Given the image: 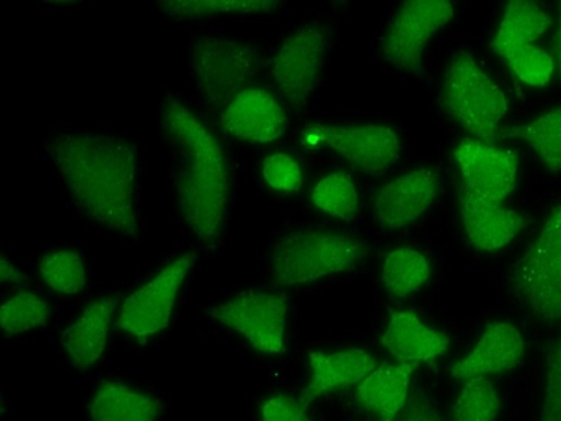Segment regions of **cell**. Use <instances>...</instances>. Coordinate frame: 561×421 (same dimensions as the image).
Wrapping results in <instances>:
<instances>
[{
	"label": "cell",
	"instance_id": "cell-1",
	"mask_svg": "<svg viewBox=\"0 0 561 421\" xmlns=\"http://www.w3.org/2000/svg\"><path fill=\"white\" fill-rule=\"evenodd\" d=\"M161 129L181 218L205 247L216 249L226 224L231 177L218 138L176 96H165Z\"/></svg>",
	"mask_w": 561,
	"mask_h": 421
},
{
	"label": "cell",
	"instance_id": "cell-2",
	"mask_svg": "<svg viewBox=\"0 0 561 421\" xmlns=\"http://www.w3.org/2000/svg\"><path fill=\"white\" fill-rule=\"evenodd\" d=\"M46 153L81 214L103 229L138 238L137 156L130 143L100 134H61Z\"/></svg>",
	"mask_w": 561,
	"mask_h": 421
},
{
	"label": "cell",
	"instance_id": "cell-3",
	"mask_svg": "<svg viewBox=\"0 0 561 421\" xmlns=\"http://www.w3.org/2000/svg\"><path fill=\"white\" fill-rule=\"evenodd\" d=\"M367 247L334 231L304 230L282 239L273 252L277 284L294 287L329 274L351 272L366 258Z\"/></svg>",
	"mask_w": 561,
	"mask_h": 421
},
{
	"label": "cell",
	"instance_id": "cell-4",
	"mask_svg": "<svg viewBox=\"0 0 561 421\" xmlns=\"http://www.w3.org/2000/svg\"><path fill=\"white\" fill-rule=\"evenodd\" d=\"M440 104L448 115L483 143H494L499 122L508 111L501 89L467 52L453 56L445 72Z\"/></svg>",
	"mask_w": 561,
	"mask_h": 421
},
{
	"label": "cell",
	"instance_id": "cell-5",
	"mask_svg": "<svg viewBox=\"0 0 561 421\" xmlns=\"http://www.w3.org/2000/svg\"><path fill=\"white\" fill-rule=\"evenodd\" d=\"M513 295L543 320H561V206L510 273Z\"/></svg>",
	"mask_w": 561,
	"mask_h": 421
},
{
	"label": "cell",
	"instance_id": "cell-6",
	"mask_svg": "<svg viewBox=\"0 0 561 421\" xmlns=\"http://www.w3.org/2000/svg\"><path fill=\"white\" fill-rule=\"evenodd\" d=\"M257 49L242 42L204 36L192 46V69L204 102L220 112L247 91L259 68Z\"/></svg>",
	"mask_w": 561,
	"mask_h": 421
},
{
	"label": "cell",
	"instance_id": "cell-7",
	"mask_svg": "<svg viewBox=\"0 0 561 421\" xmlns=\"http://www.w3.org/2000/svg\"><path fill=\"white\" fill-rule=\"evenodd\" d=\"M455 10L444 0H410L402 3L381 41L385 59L394 68L423 76L425 46L437 31L451 22Z\"/></svg>",
	"mask_w": 561,
	"mask_h": 421
},
{
	"label": "cell",
	"instance_id": "cell-8",
	"mask_svg": "<svg viewBox=\"0 0 561 421\" xmlns=\"http://www.w3.org/2000/svg\"><path fill=\"white\" fill-rule=\"evenodd\" d=\"M308 146H327L369 175L385 172L400 157L397 133L386 126H332L308 123L301 133Z\"/></svg>",
	"mask_w": 561,
	"mask_h": 421
},
{
	"label": "cell",
	"instance_id": "cell-9",
	"mask_svg": "<svg viewBox=\"0 0 561 421\" xmlns=\"http://www.w3.org/2000/svg\"><path fill=\"white\" fill-rule=\"evenodd\" d=\"M328 48V30L304 26L286 37L271 60V76L297 111L307 106L319 83Z\"/></svg>",
	"mask_w": 561,
	"mask_h": 421
},
{
	"label": "cell",
	"instance_id": "cell-10",
	"mask_svg": "<svg viewBox=\"0 0 561 421\" xmlns=\"http://www.w3.org/2000/svg\"><path fill=\"white\" fill-rule=\"evenodd\" d=\"M196 259L195 252L183 254L165 266L149 284L127 297L117 322L119 330L138 339H147L168 328L178 289Z\"/></svg>",
	"mask_w": 561,
	"mask_h": 421
},
{
	"label": "cell",
	"instance_id": "cell-11",
	"mask_svg": "<svg viewBox=\"0 0 561 421\" xmlns=\"http://www.w3.org/2000/svg\"><path fill=\"white\" fill-rule=\"evenodd\" d=\"M288 300L268 293L247 292L216 305L208 315L238 331L262 353H284Z\"/></svg>",
	"mask_w": 561,
	"mask_h": 421
},
{
	"label": "cell",
	"instance_id": "cell-12",
	"mask_svg": "<svg viewBox=\"0 0 561 421\" xmlns=\"http://www.w3.org/2000/svg\"><path fill=\"white\" fill-rule=\"evenodd\" d=\"M455 157L462 172L463 187L478 198L502 204L516 187L518 160L514 150L463 140Z\"/></svg>",
	"mask_w": 561,
	"mask_h": 421
},
{
	"label": "cell",
	"instance_id": "cell-13",
	"mask_svg": "<svg viewBox=\"0 0 561 421\" xmlns=\"http://www.w3.org/2000/svg\"><path fill=\"white\" fill-rule=\"evenodd\" d=\"M439 191V175L417 169L382 185L374 196L378 223L387 230L410 226L427 212Z\"/></svg>",
	"mask_w": 561,
	"mask_h": 421
},
{
	"label": "cell",
	"instance_id": "cell-14",
	"mask_svg": "<svg viewBox=\"0 0 561 421\" xmlns=\"http://www.w3.org/2000/svg\"><path fill=\"white\" fill-rule=\"evenodd\" d=\"M288 118L280 103L263 89H247L220 115L224 133L247 143H273L285 134Z\"/></svg>",
	"mask_w": 561,
	"mask_h": 421
},
{
	"label": "cell",
	"instance_id": "cell-15",
	"mask_svg": "<svg viewBox=\"0 0 561 421\" xmlns=\"http://www.w3.org/2000/svg\"><path fill=\"white\" fill-rule=\"evenodd\" d=\"M460 198L467 237L471 246L483 252H496L508 246L531 223V219L501 204L478 198L466 187L460 191Z\"/></svg>",
	"mask_w": 561,
	"mask_h": 421
},
{
	"label": "cell",
	"instance_id": "cell-16",
	"mask_svg": "<svg viewBox=\"0 0 561 421\" xmlns=\"http://www.w3.org/2000/svg\"><path fill=\"white\" fill-rule=\"evenodd\" d=\"M309 362H311L312 368L311 382L304 389L299 399L305 409L317 397L357 385L377 369V361L373 355L358 350V348L334 354L311 353Z\"/></svg>",
	"mask_w": 561,
	"mask_h": 421
},
{
	"label": "cell",
	"instance_id": "cell-17",
	"mask_svg": "<svg viewBox=\"0 0 561 421\" xmlns=\"http://www.w3.org/2000/svg\"><path fill=\"white\" fill-rule=\"evenodd\" d=\"M524 357V339L511 323H491L478 345L450 373L455 378H473L516 368Z\"/></svg>",
	"mask_w": 561,
	"mask_h": 421
},
{
	"label": "cell",
	"instance_id": "cell-18",
	"mask_svg": "<svg viewBox=\"0 0 561 421\" xmlns=\"http://www.w3.org/2000/svg\"><path fill=\"white\" fill-rule=\"evenodd\" d=\"M118 297L107 296L88 305L83 315L66 328L60 343L73 368L84 371L94 366L106 348L107 328L117 307Z\"/></svg>",
	"mask_w": 561,
	"mask_h": 421
},
{
	"label": "cell",
	"instance_id": "cell-19",
	"mask_svg": "<svg viewBox=\"0 0 561 421\" xmlns=\"http://www.w3.org/2000/svg\"><path fill=\"white\" fill-rule=\"evenodd\" d=\"M416 368L417 363L379 366L358 385V403L375 412L379 421H397L408 403L410 376Z\"/></svg>",
	"mask_w": 561,
	"mask_h": 421
},
{
	"label": "cell",
	"instance_id": "cell-20",
	"mask_svg": "<svg viewBox=\"0 0 561 421\" xmlns=\"http://www.w3.org/2000/svg\"><path fill=\"white\" fill-rule=\"evenodd\" d=\"M381 343L402 363L432 361L444 354L448 338L431 330L417 319L415 312L390 311V322Z\"/></svg>",
	"mask_w": 561,
	"mask_h": 421
},
{
	"label": "cell",
	"instance_id": "cell-21",
	"mask_svg": "<svg viewBox=\"0 0 561 421\" xmlns=\"http://www.w3.org/2000/svg\"><path fill=\"white\" fill-rule=\"evenodd\" d=\"M92 421H157L161 403L126 385L104 382L89 405Z\"/></svg>",
	"mask_w": 561,
	"mask_h": 421
},
{
	"label": "cell",
	"instance_id": "cell-22",
	"mask_svg": "<svg viewBox=\"0 0 561 421\" xmlns=\"http://www.w3.org/2000/svg\"><path fill=\"white\" fill-rule=\"evenodd\" d=\"M552 19L539 5L524 0H514L506 7L505 18L491 48L497 54L522 45H533L551 26Z\"/></svg>",
	"mask_w": 561,
	"mask_h": 421
},
{
	"label": "cell",
	"instance_id": "cell-23",
	"mask_svg": "<svg viewBox=\"0 0 561 421\" xmlns=\"http://www.w3.org/2000/svg\"><path fill=\"white\" fill-rule=\"evenodd\" d=\"M518 138L528 143L547 168L561 170V107L547 112L529 125L499 127L494 141Z\"/></svg>",
	"mask_w": 561,
	"mask_h": 421
},
{
	"label": "cell",
	"instance_id": "cell-24",
	"mask_svg": "<svg viewBox=\"0 0 561 421\" xmlns=\"http://www.w3.org/2000/svg\"><path fill=\"white\" fill-rule=\"evenodd\" d=\"M431 277V264L416 250L398 249L387 254L382 281L390 295L404 297L423 287Z\"/></svg>",
	"mask_w": 561,
	"mask_h": 421
},
{
	"label": "cell",
	"instance_id": "cell-25",
	"mask_svg": "<svg viewBox=\"0 0 561 421\" xmlns=\"http://www.w3.org/2000/svg\"><path fill=\"white\" fill-rule=\"evenodd\" d=\"M274 0H164L160 8L178 19H204L219 14H262L277 10Z\"/></svg>",
	"mask_w": 561,
	"mask_h": 421
},
{
	"label": "cell",
	"instance_id": "cell-26",
	"mask_svg": "<svg viewBox=\"0 0 561 421\" xmlns=\"http://www.w3.org/2000/svg\"><path fill=\"white\" fill-rule=\"evenodd\" d=\"M312 201L320 210L351 221L358 214V193L346 172H335L319 181L312 192Z\"/></svg>",
	"mask_w": 561,
	"mask_h": 421
},
{
	"label": "cell",
	"instance_id": "cell-27",
	"mask_svg": "<svg viewBox=\"0 0 561 421\" xmlns=\"http://www.w3.org/2000/svg\"><path fill=\"white\" fill-rule=\"evenodd\" d=\"M38 272L49 287L64 295H77L87 285V270L77 252L60 250L45 254Z\"/></svg>",
	"mask_w": 561,
	"mask_h": 421
},
{
	"label": "cell",
	"instance_id": "cell-28",
	"mask_svg": "<svg viewBox=\"0 0 561 421\" xmlns=\"http://www.w3.org/2000/svg\"><path fill=\"white\" fill-rule=\"evenodd\" d=\"M501 411L496 388L483 377L470 378L463 386L455 408L453 421H494Z\"/></svg>",
	"mask_w": 561,
	"mask_h": 421
},
{
	"label": "cell",
	"instance_id": "cell-29",
	"mask_svg": "<svg viewBox=\"0 0 561 421\" xmlns=\"http://www.w3.org/2000/svg\"><path fill=\"white\" fill-rule=\"evenodd\" d=\"M48 318V305L30 292H21L11 297L0 310V326L7 335L21 334L44 327Z\"/></svg>",
	"mask_w": 561,
	"mask_h": 421
},
{
	"label": "cell",
	"instance_id": "cell-30",
	"mask_svg": "<svg viewBox=\"0 0 561 421\" xmlns=\"http://www.w3.org/2000/svg\"><path fill=\"white\" fill-rule=\"evenodd\" d=\"M514 75L531 87H545L554 72V60L543 49L534 45H522L503 54Z\"/></svg>",
	"mask_w": 561,
	"mask_h": 421
},
{
	"label": "cell",
	"instance_id": "cell-31",
	"mask_svg": "<svg viewBox=\"0 0 561 421\" xmlns=\"http://www.w3.org/2000/svg\"><path fill=\"white\" fill-rule=\"evenodd\" d=\"M539 421H561V335L547 355V385Z\"/></svg>",
	"mask_w": 561,
	"mask_h": 421
},
{
	"label": "cell",
	"instance_id": "cell-32",
	"mask_svg": "<svg viewBox=\"0 0 561 421\" xmlns=\"http://www.w3.org/2000/svg\"><path fill=\"white\" fill-rule=\"evenodd\" d=\"M263 178L270 187L288 193L299 192L304 183L300 166L286 153L266 157L263 163Z\"/></svg>",
	"mask_w": 561,
	"mask_h": 421
},
{
	"label": "cell",
	"instance_id": "cell-33",
	"mask_svg": "<svg viewBox=\"0 0 561 421\" xmlns=\"http://www.w3.org/2000/svg\"><path fill=\"white\" fill-rule=\"evenodd\" d=\"M397 421H445L439 408L424 389L413 388Z\"/></svg>",
	"mask_w": 561,
	"mask_h": 421
},
{
	"label": "cell",
	"instance_id": "cell-34",
	"mask_svg": "<svg viewBox=\"0 0 561 421\" xmlns=\"http://www.w3.org/2000/svg\"><path fill=\"white\" fill-rule=\"evenodd\" d=\"M262 419L263 421H311L300 401L288 396H278L266 401L262 407Z\"/></svg>",
	"mask_w": 561,
	"mask_h": 421
},
{
	"label": "cell",
	"instance_id": "cell-35",
	"mask_svg": "<svg viewBox=\"0 0 561 421\" xmlns=\"http://www.w3.org/2000/svg\"><path fill=\"white\" fill-rule=\"evenodd\" d=\"M0 280L18 285H26L30 282L28 276L23 274L21 270L15 269L5 258H2V261H0Z\"/></svg>",
	"mask_w": 561,
	"mask_h": 421
},
{
	"label": "cell",
	"instance_id": "cell-36",
	"mask_svg": "<svg viewBox=\"0 0 561 421\" xmlns=\"http://www.w3.org/2000/svg\"><path fill=\"white\" fill-rule=\"evenodd\" d=\"M554 54L557 57V64H559V77L561 80V3H560V26L554 37Z\"/></svg>",
	"mask_w": 561,
	"mask_h": 421
}]
</instances>
